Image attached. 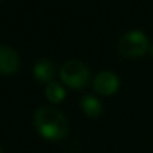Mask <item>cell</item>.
<instances>
[{"label": "cell", "instance_id": "5", "mask_svg": "<svg viewBox=\"0 0 153 153\" xmlns=\"http://www.w3.org/2000/svg\"><path fill=\"white\" fill-rule=\"evenodd\" d=\"M19 69V55L12 47L0 46V71L3 74H12Z\"/></svg>", "mask_w": 153, "mask_h": 153}, {"label": "cell", "instance_id": "8", "mask_svg": "<svg viewBox=\"0 0 153 153\" xmlns=\"http://www.w3.org/2000/svg\"><path fill=\"white\" fill-rule=\"evenodd\" d=\"M46 97L50 102H54V103H58V102H62L66 97V90L63 89L59 82L56 81H53L47 85L46 87Z\"/></svg>", "mask_w": 153, "mask_h": 153}, {"label": "cell", "instance_id": "1", "mask_svg": "<svg viewBox=\"0 0 153 153\" xmlns=\"http://www.w3.org/2000/svg\"><path fill=\"white\" fill-rule=\"evenodd\" d=\"M34 124L40 136L51 141L63 138L69 132L67 118L59 110L50 106H39L34 114Z\"/></svg>", "mask_w": 153, "mask_h": 153}, {"label": "cell", "instance_id": "6", "mask_svg": "<svg viewBox=\"0 0 153 153\" xmlns=\"http://www.w3.org/2000/svg\"><path fill=\"white\" fill-rule=\"evenodd\" d=\"M34 75L38 81L50 83L55 75V63L47 58L39 59L34 66Z\"/></svg>", "mask_w": 153, "mask_h": 153}, {"label": "cell", "instance_id": "7", "mask_svg": "<svg viewBox=\"0 0 153 153\" xmlns=\"http://www.w3.org/2000/svg\"><path fill=\"white\" fill-rule=\"evenodd\" d=\"M81 108L89 117H97L102 111V103L93 94H85L81 100Z\"/></svg>", "mask_w": 153, "mask_h": 153}, {"label": "cell", "instance_id": "3", "mask_svg": "<svg viewBox=\"0 0 153 153\" xmlns=\"http://www.w3.org/2000/svg\"><path fill=\"white\" fill-rule=\"evenodd\" d=\"M149 50L148 38L140 30H130L125 32L118 40V51L124 56H141Z\"/></svg>", "mask_w": 153, "mask_h": 153}, {"label": "cell", "instance_id": "2", "mask_svg": "<svg viewBox=\"0 0 153 153\" xmlns=\"http://www.w3.org/2000/svg\"><path fill=\"white\" fill-rule=\"evenodd\" d=\"M61 79L73 89H82L90 78V69L81 61L70 59L62 65L59 70Z\"/></svg>", "mask_w": 153, "mask_h": 153}, {"label": "cell", "instance_id": "4", "mask_svg": "<svg viewBox=\"0 0 153 153\" xmlns=\"http://www.w3.org/2000/svg\"><path fill=\"white\" fill-rule=\"evenodd\" d=\"M93 87L95 91L102 95L113 94L120 87V78L116 73L103 70L95 75L94 81H93Z\"/></svg>", "mask_w": 153, "mask_h": 153}, {"label": "cell", "instance_id": "9", "mask_svg": "<svg viewBox=\"0 0 153 153\" xmlns=\"http://www.w3.org/2000/svg\"><path fill=\"white\" fill-rule=\"evenodd\" d=\"M151 54H152V55H153V45L151 46Z\"/></svg>", "mask_w": 153, "mask_h": 153}]
</instances>
